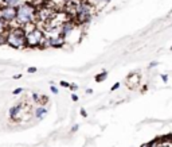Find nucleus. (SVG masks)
<instances>
[{"instance_id":"3","label":"nucleus","mask_w":172,"mask_h":147,"mask_svg":"<svg viewBox=\"0 0 172 147\" xmlns=\"http://www.w3.org/2000/svg\"><path fill=\"white\" fill-rule=\"evenodd\" d=\"M24 39H26V47L35 49V47L41 46L42 41L44 39V32H43V30H41L38 26H36L32 31L27 32L26 37H24Z\"/></svg>"},{"instance_id":"16","label":"nucleus","mask_w":172,"mask_h":147,"mask_svg":"<svg viewBox=\"0 0 172 147\" xmlns=\"http://www.w3.org/2000/svg\"><path fill=\"white\" fill-rule=\"evenodd\" d=\"M71 99H73V100H74V101H77V100H78V97H77V96H75V94H73V97H71Z\"/></svg>"},{"instance_id":"7","label":"nucleus","mask_w":172,"mask_h":147,"mask_svg":"<svg viewBox=\"0 0 172 147\" xmlns=\"http://www.w3.org/2000/svg\"><path fill=\"white\" fill-rule=\"evenodd\" d=\"M23 3V0H0V6H7V7H19Z\"/></svg>"},{"instance_id":"8","label":"nucleus","mask_w":172,"mask_h":147,"mask_svg":"<svg viewBox=\"0 0 172 147\" xmlns=\"http://www.w3.org/2000/svg\"><path fill=\"white\" fill-rule=\"evenodd\" d=\"M46 113H47V109L44 108L43 105H39V107H36V108H35V118L42 119Z\"/></svg>"},{"instance_id":"10","label":"nucleus","mask_w":172,"mask_h":147,"mask_svg":"<svg viewBox=\"0 0 172 147\" xmlns=\"http://www.w3.org/2000/svg\"><path fill=\"white\" fill-rule=\"evenodd\" d=\"M3 45H6V35L0 34V46H3Z\"/></svg>"},{"instance_id":"18","label":"nucleus","mask_w":172,"mask_h":147,"mask_svg":"<svg viewBox=\"0 0 172 147\" xmlns=\"http://www.w3.org/2000/svg\"><path fill=\"white\" fill-rule=\"evenodd\" d=\"M70 88H71V89H73V91H75V89H77V85H71V86H70Z\"/></svg>"},{"instance_id":"15","label":"nucleus","mask_w":172,"mask_h":147,"mask_svg":"<svg viewBox=\"0 0 172 147\" xmlns=\"http://www.w3.org/2000/svg\"><path fill=\"white\" fill-rule=\"evenodd\" d=\"M50 89H51V92H53V93H55V94L58 93V89H57L54 85H51V88H50Z\"/></svg>"},{"instance_id":"6","label":"nucleus","mask_w":172,"mask_h":147,"mask_svg":"<svg viewBox=\"0 0 172 147\" xmlns=\"http://www.w3.org/2000/svg\"><path fill=\"white\" fill-rule=\"evenodd\" d=\"M22 109H23V105H22V103L15 104V105L11 107V108H9V111H8L9 118H11V119H16L19 116V113L22 112Z\"/></svg>"},{"instance_id":"4","label":"nucleus","mask_w":172,"mask_h":147,"mask_svg":"<svg viewBox=\"0 0 172 147\" xmlns=\"http://www.w3.org/2000/svg\"><path fill=\"white\" fill-rule=\"evenodd\" d=\"M0 18L4 22L12 26L15 23V18H16V8L14 7H7V6H0Z\"/></svg>"},{"instance_id":"1","label":"nucleus","mask_w":172,"mask_h":147,"mask_svg":"<svg viewBox=\"0 0 172 147\" xmlns=\"http://www.w3.org/2000/svg\"><path fill=\"white\" fill-rule=\"evenodd\" d=\"M36 7L31 1H23L19 7H16V18L15 22L18 26H24L27 23H35Z\"/></svg>"},{"instance_id":"13","label":"nucleus","mask_w":172,"mask_h":147,"mask_svg":"<svg viewBox=\"0 0 172 147\" xmlns=\"http://www.w3.org/2000/svg\"><path fill=\"white\" fill-rule=\"evenodd\" d=\"M36 70H38V69H36V68H32V66L27 69V72H28V73H36Z\"/></svg>"},{"instance_id":"17","label":"nucleus","mask_w":172,"mask_h":147,"mask_svg":"<svg viewBox=\"0 0 172 147\" xmlns=\"http://www.w3.org/2000/svg\"><path fill=\"white\" fill-rule=\"evenodd\" d=\"M20 77H22V74H16V76H14V78L16 80V78H20Z\"/></svg>"},{"instance_id":"9","label":"nucleus","mask_w":172,"mask_h":147,"mask_svg":"<svg viewBox=\"0 0 172 147\" xmlns=\"http://www.w3.org/2000/svg\"><path fill=\"white\" fill-rule=\"evenodd\" d=\"M157 147H172V142L171 140H160Z\"/></svg>"},{"instance_id":"2","label":"nucleus","mask_w":172,"mask_h":147,"mask_svg":"<svg viewBox=\"0 0 172 147\" xmlns=\"http://www.w3.org/2000/svg\"><path fill=\"white\" fill-rule=\"evenodd\" d=\"M6 35V45H8L12 49H24L26 47V34L20 26H11L9 30L4 34Z\"/></svg>"},{"instance_id":"5","label":"nucleus","mask_w":172,"mask_h":147,"mask_svg":"<svg viewBox=\"0 0 172 147\" xmlns=\"http://www.w3.org/2000/svg\"><path fill=\"white\" fill-rule=\"evenodd\" d=\"M46 38H47V42H49L50 47H61V46H63V43H65V38L61 34L53 35V37H46Z\"/></svg>"},{"instance_id":"12","label":"nucleus","mask_w":172,"mask_h":147,"mask_svg":"<svg viewBox=\"0 0 172 147\" xmlns=\"http://www.w3.org/2000/svg\"><path fill=\"white\" fill-rule=\"evenodd\" d=\"M105 77H106V73H102L99 77H97V81H102V80H105Z\"/></svg>"},{"instance_id":"14","label":"nucleus","mask_w":172,"mask_h":147,"mask_svg":"<svg viewBox=\"0 0 172 147\" xmlns=\"http://www.w3.org/2000/svg\"><path fill=\"white\" fill-rule=\"evenodd\" d=\"M61 85L63 86V88H69V86H70V84H67L66 81H61Z\"/></svg>"},{"instance_id":"11","label":"nucleus","mask_w":172,"mask_h":147,"mask_svg":"<svg viewBox=\"0 0 172 147\" xmlns=\"http://www.w3.org/2000/svg\"><path fill=\"white\" fill-rule=\"evenodd\" d=\"M22 92H23V89H22V88H18V89H15V91L12 92V94H15V96H16V94H20Z\"/></svg>"}]
</instances>
